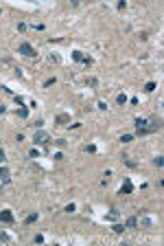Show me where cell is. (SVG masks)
<instances>
[{"label":"cell","instance_id":"6da1fadb","mask_svg":"<svg viewBox=\"0 0 164 246\" xmlns=\"http://www.w3.org/2000/svg\"><path fill=\"white\" fill-rule=\"evenodd\" d=\"M33 143H35V145H44V147H46V145L50 143V134L44 132V130H37L35 134H33Z\"/></svg>","mask_w":164,"mask_h":246},{"label":"cell","instance_id":"7a4b0ae2","mask_svg":"<svg viewBox=\"0 0 164 246\" xmlns=\"http://www.w3.org/2000/svg\"><path fill=\"white\" fill-rule=\"evenodd\" d=\"M18 53H22L24 57H37V53H35V48L31 46L29 42H22L20 46H18Z\"/></svg>","mask_w":164,"mask_h":246},{"label":"cell","instance_id":"3957f363","mask_svg":"<svg viewBox=\"0 0 164 246\" xmlns=\"http://www.w3.org/2000/svg\"><path fill=\"white\" fill-rule=\"evenodd\" d=\"M136 134H138V136H144V134H149V125H147V119H136Z\"/></svg>","mask_w":164,"mask_h":246},{"label":"cell","instance_id":"277c9868","mask_svg":"<svg viewBox=\"0 0 164 246\" xmlns=\"http://www.w3.org/2000/svg\"><path fill=\"white\" fill-rule=\"evenodd\" d=\"M72 59H75V62H81V64H86V66L92 64V57L86 55V53H81V51H72Z\"/></svg>","mask_w":164,"mask_h":246},{"label":"cell","instance_id":"5b68a950","mask_svg":"<svg viewBox=\"0 0 164 246\" xmlns=\"http://www.w3.org/2000/svg\"><path fill=\"white\" fill-rule=\"evenodd\" d=\"M147 125H149V132L162 130V119H160V116H151V119L147 121Z\"/></svg>","mask_w":164,"mask_h":246},{"label":"cell","instance_id":"8992f818","mask_svg":"<svg viewBox=\"0 0 164 246\" xmlns=\"http://www.w3.org/2000/svg\"><path fill=\"white\" fill-rule=\"evenodd\" d=\"M0 222H4V224H13V222H15V217H13V211H9V209L0 211Z\"/></svg>","mask_w":164,"mask_h":246},{"label":"cell","instance_id":"52a82bcc","mask_svg":"<svg viewBox=\"0 0 164 246\" xmlns=\"http://www.w3.org/2000/svg\"><path fill=\"white\" fill-rule=\"evenodd\" d=\"M0 182H2V184L11 182V171L7 169V167H0Z\"/></svg>","mask_w":164,"mask_h":246},{"label":"cell","instance_id":"ba28073f","mask_svg":"<svg viewBox=\"0 0 164 246\" xmlns=\"http://www.w3.org/2000/svg\"><path fill=\"white\" fill-rule=\"evenodd\" d=\"M131 191H134V184H131L129 178H125V180H123V187H120V195H127V193H131Z\"/></svg>","mask_w":164,"mask_h":246},{"label":"cell","instance_id":"9c48e42d","mask_svg":"<svg viewBox=\"0 0 164 246\" xmlns=\"http://www.w3.org/2000/svg\"><path fill=\"white\" fill-rule=\"evenodd\" d=\"M55 123H57V125H68V123H70V114H66V112L57 114V119H55Z\"/></svg>","mask_w":164,"mask_h":246},{"label":"cell","instance_id":"30bf717a","mask_svg":"<svg viewBox=\"0 0 164 246\" xmlns=\"http://www.w3.org/2000/svg\"><path fill=\"white\" fill-rule=\"evenodd\" d=\"M136 226H138V217H136V215H131V217L125 220V228H136Z\"/></svg>","mask_w":164,"mask_h":246},{"label":"cell","instance_id":"8fae6325","mask_svg":"<svg viewBox=\"0 0 164 246\" xmlns=\"http://www.w3.org/2000/svg\"><path fill=\"white\" fill-rule=\"evenodd\" d=\"M37 220H39V215L37 213H31V215L24 217V224H33V222H37Z\"/></svg>","mask_w":164,"mask_h":246},{"label":"cell","instance_id":"7c38bea8","mask_svg":"<svg viewBox=\"0 0 164 246\" xmlns=\"http://www.w3.org/2000/svg\"><path fill=\"white\" fill-rule=\"evenodd\" d=\"M116 101H118V105H125V103L129 101V99H127V94H123V92H120V94L116 97Z\"/></svg>","mask_w":164,"mask_h":246},{"label":"cell","instance_id":"4fadbf2b","mask_svg":"<svg viewBox=\"0 0 164 246\" xmlns=\"http://www.w3.org/2000/svg\"><path fill=\"white\" fill-rule=\"evenodd\" d=\"M155 88H157V83H155V81H149V83L144 86V92H153Z\"/></svg>","mask_w":164,"mask_h":246},{"label":"cell","instance_id":"5bb4252c","mask_svg":"<svg viewBox=\"0 0 164 246\" xmlns=\"http://www.w3.org/2000/svg\"><path fill=\"white\" fill-rule=\"evenodd\" d=\"M18 116H20V119H26V116H29V108H24V105H22V108L18 110Z\"/></svg>","mask_w":164,"mask_h":246},{"label":"cell","instance_id":"9a60e30c","mask_svg":"<svg viewBox=\"0 0 164 246\" xmlns=\"http://www.w3.org/2000/svg\"><path fill=\"white\" fill-rule=\"evenodd\" d=\"M131 141H134L131 134H123V136H120V143H131Z\"/></svg>","mask_w":164,"mask_h":246},{"label":"cell","instance_id":"2e32d148","mask_svg":"<svg viewBox=\"0 0 164 246\" xmlns=\"http://www.w3.org/2000/svg\"><path fill=\"white\" fill-rule=\"evenodd\" d=\"M86 83H88V86H99V79H97V77H88Z\"/></svg>","mask_w":164,"mask_h":246},{"label":"cell","instance_id":"e0dca14e","mask_svg":"<svg viewBox=\"0 0 164 246\" xmlns=\"http://www.w3.org/2000/svg\"><path fill=\"white\" fill-rule=\"evenodd\" d=\"M153 165H155V167H162V165H164V158H162V156H155V158H153Z\"/></svg>","mask_w":164,"mask_h":246},{"label":"cell","instance_id":"ac0fdd59","mask_svg":"<svg viewBox=\"0 0 164 246\" xmlns=\"http://www.w3.org/2000/svg\"><path fill=\"white\" fill-rule=\"evenodd\" d=\"M116 217H118V211H116V209H112V213H110V215H105V220H116Z\"/></svg>","mask_w":164,"mask_h":246},{"label":"cell","instance_id":"d6986e66","mask_svg":"<svg viewBox=\"0 0 164 246\" xmlns=\"http://www.w3.org/2000/svg\"><path fill=\"white\" fill-rule=\"evenodd\" d=\"M112 231H114V233H123V231H125V224H114Z\"/></svg>","mask_w":164,"mask_h":246},{"label":"cell","instance_id":"ffe728a7","mask_svg":"<svg viewBox=\"0 0 164 246\" xmlns=\"http://www.w3.org/2000/svg\"><path fill=\"white\" fill-rule=\"evenodd\" d=\"M123 158H125V165H127V167H136V165H138V163H136V160H129L127 156H123Z\"/></svg>","mask_w":164,"mask_h":246},{"label":"cell","instance_id":"44dd1931","mask_svg":"<svg viewBox=\"0 0 164 246\" xmlns=\"http://www.w3.org/2000/svg\"><path fill=\"white\" fill-rule=\"evenodd\" d=\"M86 152L94 154V152H97V145H92V143H90V145H86Z\"/></svg>","mask_w":164,"mask_h":246},{"label":"cell","instance_id":"7402d4cb","mask_svg":"<svg viewBox=\"0 0 164 246\" xmlns=\"http://www.w3.org/2000/svg\"><path fill=\"white\" fill-rule=\"evenodd\" d=\"M55 81H57V79H55V77H50V79H46V81H44V88H48V86H53V83Z\"/></svg>","mask_w":164,"mask_h":246},{"label":"cell","instance_id":"603a6c76","mask_svg":"<svg viewBox=\"0 0 164 246\" xmlns=\"http://www.w3.org/2000/svg\"><path fill=\"white\" fill-rule=\"evenodd\" d=\"M0 242H9V235H7V233H2V231H0Z\"/></svg>","mask_w":164,"mask_h":246},{"label":"cell","instance_id":"cb8c5ba5","mask_svg":"<svg viewBox=\"0 0 164 246\" xmlns=\"http://www.w3.org/2000/svg\"><path fill=\"white\" fill-rule=\"evenodd\" d=\"M64 211H66V213H72V211H75V204H72V202H70V204H68V206H66V209H64Z\"/></svg>","mask_w":164,"mask_h":246},{"label":"cell","instance_id":"d4e9b609","mask_svg":"<svg viewBox=\"0 0 164 246\" xmlns=\"http://www.w3.org/2000/svg\"><path fill=\"white\" fill-rule=\"evenodd\" d=\"M13 99H15V103H18V105H24V99H22V97H18V94H15Z\"/></svg>","mask_w":164,"mask_h":246},{"label":"cell","instance_id":"484cf974","mask_svg":"<svg viewBox=\"0 0 164 246\" xmlns=\"http://www.w3.org/2000/svg\"><path fill=\"white\" fill-rule=\"evenodd\" d=\"M29 156H31V158H37V156H39V152H37V149H31V152H29Z\"/></svg>","mask_w":164,"mask_h":246},{"label":"cell","instance_id":"4316f807","mask_svg":"<svg viewBox=\"0 0 164 246\" xmlns=\"http://www.w3.org/2000/svg\"><path fill=\"white\" fill-rule=\"evenodd\" d=\"M48 62H59V55H48Z\"/></svg>","mask_w":164,"mask_h":246},{"label":"cell","instance_id":"83f0119b","mask_svg":"<svg viewBox=\"0 0 164 246\" xmlns=\"http://www.w3.org/2000/svg\"><path fill=\"white\" fill-rule=\"evenodd\" d=\"M55 143H57L59 147H66V141H64V138H57V141H55Z\"/></svg>","mask_w":164,"mask_h":246},{"label":"cell","instance_id":"f1b7e54d","mask_svg":"<svg viewBox=\"0 0 164 246\" xmlns=\"http://www.w3.org/2000/svg\"><path fill=\"white\" fill-rule=\"evenodd\" d=\"M44 242V235H35V244H42Z\"/></svg>","mask_w":164,"mask_h":246},{"label":"cell","instance_id":"f546056e","mask_svg":"<svg viewBox=\"0 0 164 246\" xmlns=\"http://www.w3.org/2000/svg\"><path fill=\"white\" fill-rule=\"evenodd\" d=\"M2 160H4V152L0 149V163H2Z\"/></svg>","mask_w":164,"mask_h":246},{"label":"cell","instance_id":"4dcf8cb0","mask_svg":"<svg viewBox=\"0 0 164 246\" xmlns=\"http://www.w3.org/2000/svg\"><path fill=\"white\" fill-rule=\"evenodd\" d=\"M0 13H2V11H0Z\"/></svg>","mask_w":164,"mask_h":246}]
</instances>
